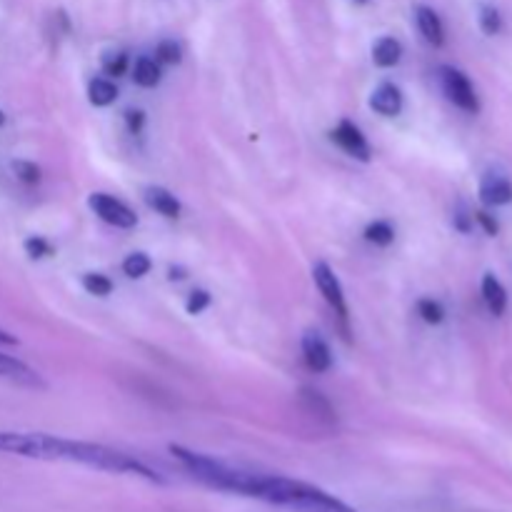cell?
I'll return each mask as SVG.
<instances>
[{
  "mask_svg": "<svg viewBox=\"0 0 512 512\" xmlns=\"http://www.w3.org/2000/svg\"><path fill=\"white\" fill-rule=\"evenodd\" d=\"M170 453H173V458H178L180 465H183L190 475H195L200 483L210 485V488L215 490H225V493H238V495H248V498H258L263 475L230 468V465L220 463V460L193 453V450L183 448V445H170Z\"/></svg>",
  "mask_w": 512,
  "mask_h": 512,
  "instance_id": "6da1fadb",
  "label": "cell"
},
{
  "mask_svg": "<svg viewBox=\"0 0 512 512\" xmlns=\"http://www.w3.org/2000/svg\"><path fill=\"white\" fill-rule=\"evenodd\" d=\"M73 448H75V440L55 438V435L0 430V453L20 455V458L68 460V463H73Z\"/></svg>",
  "mask_w": 512,
  "mask_h": 512,
  "instance_id": "7a4b0ae2",
  "label": "cell"
},
{
  "mask_svg": "<svg viewBox=\"0 0 512 512\" xmlns=\"http://www.w3.org/2000/svg\"><path fill=\"white\" fill-rule=\"evenodd\" d=\"M438 73H440V85H443V93L448 95L450 103H455L460 110H465V113H478L480 100H478V93H475V88H473V83H470L468 75H465L463 70L453 68V65H443Z\"/></svg>",
  "mask_w": 512,
  "mask_h": 512,
  "instance_id": "3957f363",
  "label": "cell"
},
{
  "mask_svg": "<svg viewBox=\"0 0 512 512\" xmlns=\"http://www.w3.org/2000/svg\"><path fill=\"white\" fill-rule=\"evenodd\" d=\"M88 205L100 220H105V223L113 225V228L130 230V228H135V225H138V215H135L133 210H130L128 205L123 203V200L113 198V195L93 193L88 198Z\"/></svg>",
  "mask_w": 512,
  "mask_h": 512,
  "instance_id": "277c9868",
  "label": "cell"
},
{
  "mask_svg": "<svg viewBox=\"0 0 512 512\" xmlns=\"http://www.w3.org/2000/svg\"><path fill=\"white\" fill-rule=\"evenodd\" d=\"M313 280L318 285L320 295L328 300L330 308L340 315V320H348V305H345V293H343V285H340L338 275L333 273L328 263H315L313 268Z\"/></svg>",
  "mask_w": 512,
  "mask_h": 512,
  "instance_id": "5b68a950",
  "label": "cell"
},
{
  "mask_svg": "<svg viewBox=\"0 0 512 512\" xmlns=\"http://www.w3.org/2000/svg\"><path fill=\"white\" fill-rule=\"evenodd\" d=\"M330 135H333V140L345 150V153L353 155L360 163H368V160L373 158V150H370V143L365 140L363 130L355 123H350V120H343Z\"/></svg>",
  "mask_w": 512,
  "mask_h": 512,
  "instance_id": "8992f818",
  "label": "cell"
},
{
  "mask_svg": "<svg viewBox=\"0 0 512 512\" xmlns=\"http://www.w3.org/2000/svg\"><path fill=\"white\" fill-rule=\"evenodd\" d=\"M303 360L313 373H328L333 368V353L330 345L320 338V333H305L303 335Z\"/></svg>",
  "mask_w": 512,
  "mask_h": 512,
  "instance_id": "52a82bcc",
  "label": "cell"
},
{
  "mask_svg": "<svg viewBox=\"0 0 512 512\" xmlns=\"http://www.w3.org/2000/svg\"><path fill=\"white\" fill-rule=\"evenodd\" d=\"M0 378L23 385V388H45L43 378L33 368H28L18 358H10L5 353H0Z\"/></svg>",
  "mask_w": 512,
  "mask_h": 512,
  "instance_id": "ba28073f",
  "label": "cell"
},
{
  "mask_svg": "<svg viewBox=\"0 0 512 512\" xmlns=\"http://www.w3.org/2000/svg\"><path fill=\"white\" fill-rule=\"evenodd\" d=\"M480 200L490 208H498V205H510L512 203V183L505 175L488 173L480 180Z\"/></svg>",
  "mask_w": 512,
  "mask_h": 512,
  "instance_id": "9c48e42d",
  "label": "cell"
},
{
  "mask_svg": "<svg viewBox=\"0 0 512 512\" xmlns=\"http://www.w3.org/2000/svg\"><path fill=\"white\" fill-rule=\"evenodd\" d=\"M300 405H303L305 413L310 415V418H315L318 423H325V425H333L335 420V410L333 405H330V400L325 398L320 390L315 388H300V395H298Z\"/></svg>",
  "mask_w": 512,
  "mask_h": 512,
  "instance_id": "30bf717a",
  "label": "cell"
},
{
  "mask_svg": "<svg viewBox=\"0 0 512 512\" xmlns=\"http://www.w3.org/2000/svg\"><path fill=\"white\" fill-rule=\"evenodd\" d=\"M370 108H373L375 113L385 115V118H395V115H400V110H403V93H400L398 85L383 83L380 88L373 90V95H370Z\"/></svg>",
  "mask_w": 512,
  "mask_h": 512,
  "instance_id": "8fae6325",
  "label": "cell"
},
{
  "mask_svg": "<svg viewBox=\"0 0 512 512\" xmlns=\"http://www.w3.org/2000/svg\"><path fill=\"white\" fill-rule=\"evenodd\" d=\"M415 20H418L420 35H423L430 45L440 48V45L445 43L443 20H440V15L435 13L433 8H428V5H418V8H415Z\"/></svg>",
  "mask_w": 512,
  "mask_h": 512,
  "instance_id": "7c38bea8",
  "label": "cell"
},
{
  "mask_svg": "<svg viewBox=\"0 0 512 512\" xmlns=\"http://www.w3.org/2000/svg\"><path fill=\"white\" fill-rule=\"evenodd\" d=\"M480 293H483V300L485 305H488L490 313H493L495 318H500V315L505 313V308H508V293H505L503 283H500L493 273H485L483 283H480Z\"/></svg>",
  "mask_w": 512,
  "mask_h": 512,
  "instance_id": "4fadbf2b",
  "label": "cell"
},
{
  "mask_svg": "<svg viewBox=\"0 0 512 512\" xmlns=\"http://www.w3.org/2000/svg\"><path fill=\"white\" fill-rule=\"evenodd\" d=\"M145 203H148L155 213L165 215V218H178L180 215L178 198H175L170 190L158 188V185H153V188L145 190Z\"/></svg>",
  "mask_w": 512,
  "mask_h": 512,
  "instance_id": "5bb4252c",
  "label": "cell"
},
{
  "mask_svg": "<svg viewBox=\"0 0 512 512\" xmlns=\"http://www.w3.org/2000/svg\"><path fill=\"white\" fill-rule=\"evenodd\" d=\"M400 58H403V45L390 35H385L373 45V60L378 68H393L400 63Z\"/></svg>",
  "mask_w": 512,
  "mask_h": 512,
  "instance_id": "9a60e30c",
  "label": "cell"
},
{
  "mask_svg": "<svg viewBox=\"0 0 512 512\" xmlns=\"http://www.w3.org/2000/svg\"><path fill=\"white\" fill-rule=\"evenodd\" d=\"M115 98H118V88H115V83H110L108 78L90 80L88 85L90 105H95V108H105V105L115 103Z\"/></svg>",
  "mask_w": 512,
  "mask_h": 512,
  "instance_id": "2e32d148",
  "label": "cell"
},
{
  "mask_svg": "<svg viewBox=\"0 0 512 512\" xmlns=\"http://www.w3.org/2000/svg\"><path fill=\"white\" fill-rule=\"evenodd\" d=\"M160 78H163V70H160V65L155 63V60L140 58L138 63H135L133 80L140 88H155V85L160 83Z\"/></svg>",
  "mask_w": 512,
  "mask_h": 512,
  "instance_id": "e0dca14e",
  "label": "cell"
},
{
  "mask_svg": "<svg viewBox=\"0 0 512 512\" xmlns=\"http://www.w3.org/2000/svg\"><path fill=\"white\" fill-rule=\"evenodd\" d=\"M365 240L373 245H380V248H388L395 240V228L388 220H375V223H370L368 230H365Z\"/></svg>",
  "mask_w": 512,
  "mask_h": 512,
  "instance_id": "ac0fdd59",
  "label": "cell"
},
{
  "mask_svg": "<svg viewBox=\"0 0 512 512\" xmlns=\"http://www.w3.org/2000/svg\"><path fill=\"white\" fill-rule=\"evenodd\" d=\"M478 20L480 30H483L485 35H498L500 30H503V15H500V10L495 8V5H483Z\"/></svg>",
  "mask_w": 512,
  "mask_h": 512,
  "instance_id": "d6986e66",
  "label": "cell"
},
{
  "mask_svg": "<svg viewBox=\"0 0 512 512\" xmlns=\"http://www.w3.org/2000/svg\"><path fill=\"white\" fill-rule=\"evenodd\" d=\"M150 268H153V263H150V258L145 253H130L123 260V273L128 278H143V275L150 273Z\"/></svg>",
  "mask_w": 512,
  "mask_h": 512,
  "instance_id": "ffe728a7",
  "label": "cell"
},
{
  "mask_svg": "<svg viewBox=\"0 0 512 512\" xmlns=\"http://www.w3.org/2000/svg\"><path fill=\"white\" fill-rule=\"evenodd\" d=\"M83 288L88 290L90 295H98V298H105V295L113 293V283H110L108 275H103V273H85Z\"/></svg>",
  "mask_w": 512,
  "mask_h": 512,
  "instance_id": "44dd1931",
  "label": "cell"
},
{
  "mask_svg": "<svg viewBox=\"0 0 512 512\" xmlns=\"http://www.w3.org/2000/svg\"><path fill=\"white\" fill-rule=\"evenodd\" d=\"M418 313H420V318H423L425 323H430V325H440L445 320V308L438 303V300H433V298L420 300Z\"/></svg>",
  "mask_w": 512,
  "mask_h": 512,
  "instance_id": "7402d4cb",
  "label": "cell"
},
{
  "mask_svg": "<svg viewBox=\"0 0 512 512\" xmlns=\"http://www.w3.org/2000/svg\"><path fill=\"white\" fill-rule=\"evenodd\" d=\"M13 173L25 185H35L40 180V168L35 163H30V160H15Z\"/></svg>",
  "mask_w": 512,
  "mask_h": 512,
  "instance_id": "603a6c76",
  "label": "cell"
},
{
  "mask_svg": "<svg viewBox=\"0 0 512 512\" xmlns=\"http://www.w3.org/2000/svg\"><path fill=\"white\" fill-rule=\"evenodd\" d=\"M155 58H158L160 63L178 65L180 58H183V50H180V45L175 43V40H163V43H158V48H155Z\"/></svg>",
  "mask_w": 512,
  "mask_h": 512,
  "instance_id": "cb8c5ba5",
  "label": "cell"
},
{
  "mask_svg": "<svg viewBox=\"0 0 512 512\" xmlns=\"http://www.w3.org/2000/svg\"><path fill=\"white\" fill-rule=\"evenodd\" d=\"M128 68V55L125 53H108L103 58V70L105 75H113V78H120Z\"/></svg>",
  "mask_w": 512,
  "mask_h": 512,
  "instance_id": "d4e9b609",
  "label": "cell"
},
{
  "mask_svg": "<svg viewBox=\"0 0 512 512\" xmlns=\"http://www.w3.org/2000/svg\"><path fill=\"white\" fill-rule=\"evenodd\" d=\"M25 253H28L30 258H48V255H53V248H50L48 240L40 238V235H30V238L25 240Z\"/></svg>",
  "mask_w": 512,
  "mask_h": 512,
  "instance_id": "484cf974",
  "label": "cell"
},
{
  "mask_svg": "<svg viewBox=\"0 0 512 512\" xmlns=\"http://www.w3.org/2000/svg\"><path fill=\"white\" fill-rule=\"evenodd\" d=\"M208 305H210L208 290H193V293H190V298H188V303H185V310H188L190 315H198V313H203Z\"/></svg>",
  "mask_w": 512,
  "mask_h": 512,
  "instance_id": "4316f807",
  "label": "cell"
},
{
  "mask_svg": "<svg viewBox=\"0 0 512 512\" xmlns=\"http://www.w3.org/2000/svg\"><path fill=\"white\" fill-rule=\"evenodd\" d=\"M125 123H128L130 133L138 135L145 125V113L143 110H125Z\"/></svg>",
  "mask_w": 512,
  "mask_h": 512,
  "instance_id": "83f0119b",
  "label": "cell"
},
{
  "mask_svg": "<svg viewBox=\"0 0 512 512\" xmlns=\"http://www.w3.org/2000/svg\"><path fill=\"white\" fill-rule=\"evenodd\" d=\"M475 220H478V223L483 225L485 233H488V235H498L500 225H498V220H495L490 213H485V210H480V213H475Z\"/></svg>",
  "mask_w": 512,
  "mask_h": 512,
  "instance_id": "f1b7e54d",
  "label": "cell"
},
{
  "mask_svg": "<svg viewBox=\"0 0 512 512\" xmlns=\"http://www.w3.org/2000/svg\"><path fill=\"white\" fill-rule=\"evenodd\" d=\"M455 228H458L460 233H470V230H473V218L468 215V210L460 208L458 213H455Z\"/></svg>",
  "mask_w": 512,
  "mask_h": 512,
  "instance_id": "f546056e",
  "label": "cell"
},
{
  "mask_svg": "<svg viewBox=\"0 0 512 512\" xmlns=\"http://www.w3.org/2000/svg\"><path fill=\"white\" fill-rule=\"evenodd\" d=\"M185 275H183V270L180 268H170V280H183Z\"/></svg>",
  "mask_w": 512,
  "mask_h": 512,
  "instance_id": "4dcf8cb0",
  "label": "cell"
},
{
  "mask_svg": "<svg viewBox=\"0 0 512 512\" xmlns=\"http://www.w3.org/2000/svg\"><path fill=\"white\" fill-rule=\"evenodd\" d=\"M3 123H5V113H3V110H0V128H3Z\"/></svg>",
  "mask_w": 512,
  "mask_h": 512,
  "instance_id": "1f68e13d",
  "label": "cell"
},
{
  "mask_svg": "<svg viewBox=\"0 0 512 512\" xmlns=\"http://www.w3.org/2000/svg\"><path fill=\"white\" fill-rule=\"evenodd\" d=\"M358 3H368V0H358Z\"/></svg>",
  "mask_w": 512,
  "mask_h": 512,
  "instance_id": "d6a6232c",
  "label": "cell"
}]
</instances>
